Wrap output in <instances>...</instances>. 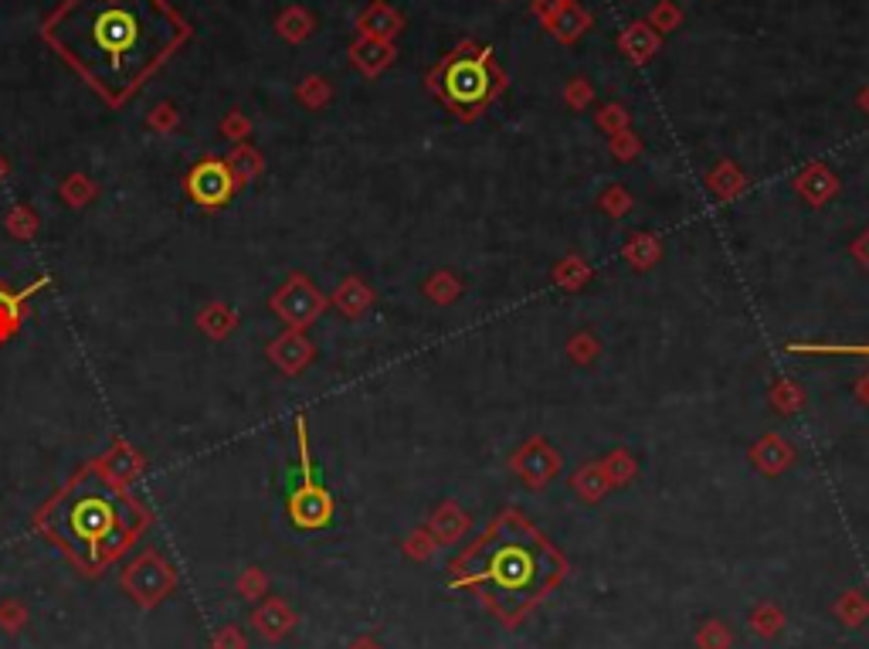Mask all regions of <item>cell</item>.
<instances>
[{
  "label": "cell",
  "instance_id": "6da1fadb",
  "mask_svg": "<svg viewBox=\"0 0 869 649\" xmlns=\"http://www.w3.org/2000/svg\"><path fill=\"white\" fill-rule=\"evenodd\" d=\"M41 38L99 92L123 106L191 38L167 0H62Z\"/></svg>",
  "mask_w": 869,
  "mask_h": 649
},
{
  "label": "cell",
  "instance_id": "7a4b0ae2",
  "mask_svg": "<svg viewBox=\"0 0 869 649\" xmlns=\"http://www.w3.org/2000/svg\"><path fill=\"white\" fill-rule=\"evenodd\" d=\"M567 578V558L520 510H499L449 565V588L476 592L503 626H520Z\"/></svg>",
  "mask_w": 869,
  "mask_h": 649
},
{
  "label": "cell",
  "instance_id": "3957f363",
  "mask_svg": "<svg viewBox=\"0 0 869 649\" xmlns=\"http://www.w3.org/2000/svg\"><path fill=\"white\" fill-rule=\"evenodd\" d=\"M41 524L85 571L96 575L99 568L116 561L129 548V541L143 531L146 510L129 500L106 473L92 466L75 476L72 486L51 503Z\"/></svg>",
  "mask_w": 869,
  "mask_h": 649
},
{
  "label": "cell",
  "instance_id": "277c9868",
  "mask_svg": "<svg viewBox=\"0 0 869 649\" xmlns=\"http://www.w3.org/2000/svg\"><path fill=\"white\" fill-rule=\"evenodd\" d=\"M425 85L459 123H476L503 96L506 72L496 65L493 48L466 38L425 75Z\"/></svg>",
  "mask_w": 869,
  "mask_h": 649
},
{
  "label": "cell",
  "instance_id": "5b68a950",
  "mask_svg": "<svg viewBox=\"0 0 869 649\" xmlns=\"http://www.w3.org/2000/svg\"><path fill=\"white\" fill-rule=\"evenodd\" d=\"M299 432V463H303V483L289 493V517L299 531H320L333 520V497L313 480V463H309V442L303 418L296 422Z\"/></svg>",
  "mask_w": 869,
  "mask_h": 649
},
{
  "label": "cell",
  "instance_id": "8992f818",
  "mask_svg": "<svg viewBox=\"0 0 869 649\" xmlns=\"http://www.w3.org/2000/svg\"><path fill=\"white\" fill-rule=\"evenodd\" d=\"M174 568L167 565V561L160 558V554L146 551L140 554V558L133 561L126 571H123V588L129 595H133V602H140L143 609H150V605H157L163 595L174 588Z\"/></svg>",
  "mask_w": 869,
  "mask_h": 649
},
{
  "label": "cell",
  "instance_id": "52a82bcc",
  "mask_svg": "<svg viewBox=\"0 0 869 649\" xmlns=\"http://www.w3.org/2000/svg\"><path fill=\"white\" fill-rule=\"evenodd\" d=\"M561 463H564L561 452L550 449L547 439H540V435H530V439L510 456V469L530 486V490H540V486L554 480V476L561 473Z\"/></svg>",
  "mask_w": 869,
  "mask_h": 649
},
{
  "label": "cell",
  "instance_id": "ba28073f",
  "mask_svg": "<svg viewBox=\"0 0 869 649\" xmlns=\"http://www.w3.org/2000/svg\"><path fill=\"white\" fill-rule=\"evenodd\" d=\"M272 306L282 320L292 323V327H306V323H313L326 310V300L320 296V289L309 286L303 276H292L289 283L275 293Z\"/></svg>",
  "mask_w": 869,
  "mask_h": 649
},
{
  "label": "cell",
  "instance_id": "9c48e42d",
  "mask_svg": "<svg viewBox=\"0 0 869 649\" xmlns=\"http://www.w3.org/2000/svg\"><path fill=\"white\" fill-rule=\"evenodd\" d=\"M187 191H191V198L197 204H204V208H218V204H225L231 198V191H235V170H231L225 160H201L191 177H187Z\"/></svg>",
  "mask_w": 869,
  "mask_h": 649
},
{
  "label": "cell",
  "instance_id": "30bf717a",
  "mask_svg": "<svg viewBox=\"0 0 869 649\" xmlns=\"http://www.w3.org/2000/svg\"><path fill=\"white\" fill-rule=\"evenodd\" d=\"M839 187L842 184H839L836 170H832L829 164H819V160H815V164H808L802 174L795 177L798 198H805L808 204H812V208H822V204H829L839 194Z\"/></svg>",
  "mask_w": 869,
  "mask_h": 649
},
{
  "label": "cell",
  "instance_id": "8fae6325",
  "mask_svg": "<svg viewBox=\"0 0 869 649\" xmlns=\"http://www.w3.org/2000/svg\"><path fill=\"white\" fill-rule=\"evenodd\" d=\"M394 58H398L394 41L360 38L357 34V41L350 45V65H354L360 75H367V79H377L381 72H387V68L394 65Z\"/></svg>",
  "mask_w": 869,
  "mask_h": 649
},
{
  "label": "cell",
  "instance_id": "7c38bea8",
  "mask_svg": "<svg viewBox=\"0 0 869 649\" xmlns=\"http://www.w3.org/2000/svg\"><path fill=\"white\" fill-rule=\"evenodd\" d=\"M404 28L401 11H394L384 0H374L371 7H364L357 17V34L360 38H377V41H394Z\"/></svg>",
  "mask_w": 869,
  "mask_h": 649
},
{
  "label": "cell",
  "instance_id": "4fadbf2b",
  "mask_svg": "<svg viewBox=\"0 0 869 649\" xmlns=\"http://www.w3.org/2000/svg\"><path fill=\"white\" fill-rule=\"evenodd\" d=\"M751 463H754L757 473L781 476L791 463H795V449H791L788 442L781 439V435L768 432V435H761V439H757L754 446H751Z\"/></svg>",
  "mask_w": 869,
  "mask_h": 649
},
{
  "label": "cell",
  "instance_id": "5bb4252c",
  "mask_svg": "<svg viewBox=\"0 0 869 649\" xmlns=\"http://www.w3.org/2000/svg\"><path fill=\"white\" fill-rule=\"evenodd\" d=\"M591 24H595V17H591V11H584V7L578 4V0H564L561 11H557L550 21L544 24L550 38H557L561 45H574V41L581 38V34L591 31Z\"/></svg>",
  "mask_w": 869,
  "mask_h": 649
},
{
  "label": "cell",
  "instance_id": "9a60e30c",
  "mask_svg": "<svg viewBox=\"0 0 869 649\" xmlns=\"http://www.w3.org/2000/svg\"><path fill=\"white\" fill-rule=\"evenodd\" d=\"M659 45H662V38H659V34L652 31L645 21H632V24H625L622 34H618V51H622V55H625L632 65H645V62H652V58H656V51H659Z\"/></svg>",
  "mask_w": 869,
  "mask_h": 649
},
{
  "label": "cell",
  "instance_id": "2e32d148",
  "mask_svg": "<svg viewBox=\"0 0 869 649\" xmlns=\"http://www.w3.org/2000/svg\"><path fill=\"white\" fill-rule=\"evenodd\" d=\"M428 531H432V537L438 541V548L455 544V541H462V534L469 531V514L459 507V503L449 500V503H442L432 517H428Z\"/></svg>",
  "mask_w": 869,
  "mask_h": 649
},
{
  "label": "cell",
  "instance_id": "e0dca14e",
  "mask_svg": "<svg viewBox=\"0 0 869 649\" xmlns=\"http://www.w3.org/2000/svg\"><path fill=\"white\" fill-rule=\"evenodd\" d=\"M252 622L265 639H282V636H289L292 626H296V616H292V609L282 599H269L265 605H258L255 609Z\"/></svg>",
  "mask_w": 869,
  "mask_h": 649
},
{
  "label": "cell",
  "instance_id": "ac0fdd59",
  "mask_svg": "<svg viewBox=\"0 0 869 649\" xmlns=\"http://www.w3.org/2000/svg\"><path fill=\"white\" fill-rule=\"evenodd\" d=\"M45 283H48V279H38V283L28 286V289H21V293H7V289L0 286V344H4V340H11L14 333H17V327H21L24 303H28L31 296L38 293V289L45 286Z\"/></svg>",
  "mask_w": 869,
  "mask_h": 649
},
{
  "label": "cell",
  "instance_id": "d6986e66",
  "mask_svg": "<svg viewBox=\"0 0 869 649\" xmlns=\"http://www.w3.org/2000/svg\"><path fill=\"white\" fill-rule=\"evenodd\" d=\"M707 187L717 194L720 201H734V198H741V194H744L747 177H744V170L734 164V160H720V164L707 174Z\"/></svg>",
  "mask_w": 869,
  "mask_h": 649
},
{
  "label": "cell",
  "instance_id": "ffe728a7",
  "mask_svg": "<svg viewBox=\"0 0 869 649\" xmlns=\"http://www.w3.org/2000/svg\"><path fill=\"white\" fill-rule=\"evenodd\" d=\"M571 490L578 493V500H584V503H598V500L608 497L612 483H608L601 463H588V466H581L578 473L571 476Z\"/></svg>",
  "mask_w": 869,
  "mask_h": 649
},
{
  "label": "cell",
  "instance_id": "44dd1931",
  "mask_svg": "<svg viewBox=\"0 0 869 649\" xmlns=\"http://www.w3.org/2000/svg\"><path fill=\"white\" fill-rule=\"evenodd\" d=\"M269 354H272V361L279 364V367H286L289 374H296L299 367L309 364V357H313V347H309L306 340L299 337V333H286V337L275 340V344L269 347Z\"/></svg>",
  "mask_w": 869,
  "mask_h": 649
},
{
  "label": "cell",
  "instance_id": "7402d4cb",
  "mask_svg": "<svg viewBox=\"0 0 869 649\" xmlns=\"http://www.w3.org/2000/svg\"><path fill=\"white\" fill-rule=\"evenodd\" d=\"M662 255V238L652 232H635L625 245V262L632 269H652Z\"/></svg>",
  "mask_w": 869,
  "mask_h": 649
},
{
  "label": "cell",
  "instance_id": "603a6c76",
  "mask_svg": "<svg viewBox=\"0 0 869 649\" xmlns=\"http://www.w3.org/2000/svg\"><path fill=\"white\" fill-rule=\"evenodd\" d=\"M832 616H836L842 626L859 629L869 619V599H866V592H859V588H849V592H842L839 599H836V605H832Z\"/></svg>",
  "mask_w": 869,
  "mask_h": 649
},
{
  "label": "cell",
  "instance_id": "cb8c5ba5",
  "mask_svg": "<svg viewBox=\"0 0 869 649\" xmlns=\"http://www.w3.org/2000/svg\"><path fill=\"white\" fill-rule=\"evenodd\" d=\"M333 303H337L347 317H360V313H367V306L374 303V293L360 283V279H347V283L333 293Z\"/></svg>",
  "mask_w": 869,
  "mask_h": 649
},
{
  "label": "cell",
  "instance_id": "d4e9b609",
  "mask_svg": "<svg viewBox=\"0 0 869 649\" xmlns=\"http://www.w3.org/2000/svg\"><path fill=\"white\" fill-rule=\"evenodd\" d=\"M747 626H751L754 636L761 639H774L785 629V612L778 609L774 602H757L751 609V619H747Z\"/></svg>",
  "mask_w": 869,
  "mask_h": 649
},
{
  "label": "cell",
  "instance_id": "484cf974",
  "mask_svg": "<svg viewBox=\"0 0 869 649\" xmlns=\"http://www.w3.org/2000/svg\"><path fill=\"white\" fill-rule=\"evenodd\" d=\"M275 28H279V34L286 41H306L309 34H313L316 21L306 7H286V11L279 14V21H275Z\"/></svg>",
  "mask_w": 869,
  "mask_h": 649
},
{
  "label": "cell",
  "instance_id": "4316f807",
  "mask_svg": "<svg viewBox=\"0 0 869 649\" xmlns=\"http://www.w3.org/2000/svg\"><path fill=\"white\" fill-rule=\"evenodd\" d=\"M601 469H605L608 483L612 486H625L635 480V473H639V463H635V456L628 449H615L608 452L605 459H601Z\"/></svg>",
  "mask_w": 869,
  "mask_h": 649
},
{
  "label": "cell",
  "instance_id": "83f0119b",
  "mask_svg": "<svg viewBox=\"0 0 869 649\" xmlns=\"http://www.w3.org/2000/svg\"><path fill=\"white\" fill-rule=\"evenodd\" d=\"M425 296L432 303H438V306H449V303H455L462 296V283L452 276L449 269H438L435 276L425 283Z\"/></svg>",
  "mask_w": 869,
  "mask_h": 649
},
{
  "label": "cell",
  "instance_id": "f1b7e54d",
  "mask_svg": "<svg viewBox=\"0 0 869 649\" xmlns=\"http://www.w3.org/2000/svg\"><path fill=\"white\" fill-rule=\"evenodd\" d=\"M588 279H591V269H588V262L578 259V255H567L564 262H557L554 266V283L561 289H571V293L574 289H581Z\"/></svg>",
  "mask_w": 869,
  "mask_h": 649
},
{
  "label": "cell",
  "instance_id": "f546056e",
  "mask_svg": "<svg viewBox=\"0 0 869 649\" xmlns=\"http://www.w3.org/2000/svg\"><path fill=\"white\" fill-rule=\"evenodd\" d=\"M693 643H696V649H730V646H734V633H730L727 622L707 619L700 629H696Z\"/></svg>",
  "mask_w": 869,
  "mask_h": 649
},
{
  "label": "cell",
  "instance_id": "4dcf8cb0",
  "mask_svg": "<svg viewBox=\"0 0 869 649\" xmlns=\"http://www.w3.org/2000/svg\"><path fill=\"white\" fill-rule=\"evenodd\" d=\"M771 405H774V412H781V415H795V412H802V405H805V391L798 388L795 381H778L771 388Z\"/></svg>",
  "mask_w": 869,
  "mask_h": 649
},
{
  "label": "cell",
  "instance_id": "1f68e13d",
  "mask_svg": "<svg viewBox=\"0 0 869 649\" xmlns=\"http://www.w3.org/2000/svg\"><path fill=\"white\" fill-rule=\"evenodd\" d=\"M788 354H802V357H819V354H836V357H869V344H788Z\"/></svg>",
  "mask_w": 869,
  "mask_h": 649
},
{
  "label": "cell",
  "instance_id": "d6a6232c",
  "mask_svg": "<svg viewBox=\"0 0 869 649\" xmlns=\"http://www.w3.org/2000/svg\"><path fill=\"white\" fill-rule=\"evenodd\" d=\"M645 24H649L656 34H669L683 24V11H679V4H673V0H659V4L649 11V17H645Z\"/></svg>",
  "mask_w": 869,
  "mask_h": 649
},
{
  "label": "cell",
  "instance_id": "836d02e7",
  "mask_svg": "<svg viewBox=\"0 0 869 649\" xmlns=\"http://www.w3.org/2000/svg\"><path fill=\"white\" fill-rule=\"evenodd\" d=\"M330 96H333L330 82L320 79V75H309V79L299 82V89H296V99L309 109H323L326 102H330Z\"/></svg>",
  "mask_w": 869,
  "mask_h": 649
},
{
  "label": "cell",
  "instance_id": "e575fe53",
  "mask_svg": "<svg viewBox=\"0 0 869 649\" xmlns=\"http://www.w3.org/2000/svg\"><path fill=\"white\" fill-rule=\"evenodd\" d=\"M595 123H598V130L605 133V136H615V133L628 130V123H632V116H628V109L622 106V102H608V106H601V109H598Z\"/></svg>",
  "mask_w": 869,
  "mask_h": 649
},
{
  "label": "cell",
  "instance_id": "d590c367",
  "mask_svg": "<svg viewBox=\"0 0 869 649\" xmlns=\"http://www.w3.org/2000/svg\"><path fill=\"white\" fill-rule=\"evenodd\" d=\"M598 354H601V344H598V337L591 330H581V333H574V337L567 340V357H571L574 364H591Z\"/></svg>",
  "mask_w": 869,
  "mask_h": 649
},
{
  "label": "cell",
  "instance_id": "8d00e7d4",
  "mask_svg": "<svg viewBox=\"0 0 869 649\" xmlns=\"http://www.w3.org/2000/svg\"><path fill=\"white\" fill-rule=\"evenodd\" d=\"M564 102H567V109H574V113L588 109L591 102H595V85H591V79L574 75V79L564 85Z\"/></svg>",
  "mask_w": 869,
  "mask_h": 649
},
{
  "label": "cell",
  "instance_id": "74e56055",
  "mask_svg": "<svg viewBox=\"0 0 869 649\" xmlns=\"http://www.w3.org/2000/svg\"><path fill=\"white\" fill-rule=\"evenodd\" d=\"M608 150H612L615 160H622V164H628V160H635L642 153V140L635 136L632 130H622L615 136H608Z\"/></svg>",
  "mask_w": 869,
  "mask_h": 649
},
{
  "label": "cell",
  "instance_id": "f35d334b",
  "mask_svg": "<svg viewBox=\"0 0 869 649\" xmlns=\"http://www.w3.org/2000/svg\"><path fill=\"white\" fill-rule=\"evenodd\" d=\"M435 551H438V541L432 537L428 527H418V531L404 541V554H408V558H415V561H428Z\"/></svg>",
  "mask_w": 869,
  "mask_h": 649
},
{
  "label": "cell",
  "instance_id": "ab89813d",
  "mask_svg": "<svg viewBox=\"0 0 869 649\" xmlns=\"http://www.w3.org/2000/svg\"><path fill=\"white\" fill-rule=\"evenodd\" d=\"M598 208L605 211V215H612V218H622L625 211L632 208V194H628L622 184H612V187H608V191L598 198Z\"/></svg>",
  "mask_w": 869,
  "mask_h": 649
},
{
  "label": "cell",
  "instance_id": "60d3db41",
  "mask_svg": "<svg viewBox=\"0 0 869 649\" xmlns=\"http://www.w3.org/2000/svg\"><path fill=\"white\" fill-rule=\"evenodd\" d=\"M231 167L238 170V177H252V174H258V170H262V160H258V153L255 150H248V147H242V150H235L231 153Z\"/></svg>",
  "mask_w": 869,
  "mask_h": 649
},
{
  "label": "cell",
  "instance_id": "b9f144b4",
  "mask_svg": "<svg viewBox=\"0 0 869 649\" xmlns=\"http://www.w3.org/2000/svg\"><path fill=\"white\" fill-rule=\"evenodd\" d=\"M24 619H28V612H24L21 602H7L0 609V629H7V633H17L24 626Z\"/></svg>",
  "mask_w": 869,
  "mask_h": 649
},
{
  "label": "cell",
  "instance_id": "7bdbcfd3",
  "mask_svg": "<svg viewBox=\"0 0 869 649\" xmlns=\"http://www.w3.org/2000/svg\"><path fill=\"white\" fill-rule=\"evenodd\" d=\"M238 592H242L245 599H258V595L265 592V575L258 568H248L242 575V582H238Z\"/></svg>",
  "mask_w": 869,
  "mask_h": 649
},
{
  "label": "cell",
  "instance_id": "ee69618b",
  "mask_svg": "<svg viewBox=\"0 0 869 649\" xmlns=\"http://www.w3.org/2000/svg\"><path fill=\"white\" fill-rule=\"evenodd\" d=\"M214 649H248V639L242 636V629L228 626V629H221V633L214 636Z\"/></svg>",
  "mask_w": 869,
  "mask_h": 649
},
{
  "label": "cell",
  "instance_id": "f6af8a7d",
  "mask_svg": "<svg viewBox=\"0 0 869 649\" xmlns=\"http://www.w3.org/2000/svg\"><path fill=\"white\" fill-rule=\"evenodd\" d=\"M561 4H564V0H530V11H533V17H537L540 24H547L550 17L561 11Z\"/></svg>",
  "mask_w": 869,
  "mask_h": 649
},
{
  "label": "cell",
  "instance_id": "bcb514c9",
  "mask_svg": "<svg viewBox=\"0 0 869 649\" xmlns=\"http://www.w3.org/2000/svg\"><path fill=\"white\" fill-rule=\"evenodd\" d=\"M177 123V113L174 106H157V113L150 116V126L153 130H170V126Z\"/></svg>",
  "mask_w": 869,
  "mask_h": 649
},
{
  "label": "cell",
  "instance_id": "7dc6e473",
  "mask_svg": "<svg viewBox=\"0 0 869 649\" xmlns=\"http://www.w3.org/2000/svg\"><path fill=\"white\" fill-rule=\"evenodd\" d=\"M221 130H225L231 140H242V136L248 133V119L242 116V113H231L228 119H225V126H221Z\"/></svg>",
  "mask_w": 869,
  "mask_h": 649
},
{
  "label": "cell",
  "instance_id": "c3c4849f",
  "mask_svg": "<svg viewBox=\"0 0 869 649\" xmlns=\"http://www.w3.org/2000/svg\"><path fill=\"white\" fill-rule=\"evenodd\" d=\"M849 252H853V259H856V262H863V266L869 269V228L856 238L853 249H849Z\"/></svg>",
  "mask_w": 869,
  "mask_h": 649
},
{
  "label": "cell",
  "instance_id": "681fc988",
  "mask_svg": "<svg viewBox=\"0 0 869 649\" xmlns=\"http://www.w3.org/2000/svg\"><path fill=\"white\" fill-rule=\"evenodd\" d=\"M856 398H859V401H863V405L869 408V371L863 374V378H859V381H856Z\"/></svg>",
  "mask_w": 869,
  "mask_h": 649
},
{
  "label": "cell",
  "instance_id": "f907efd6",
  "mask_svg": "<svg viewBox=\"0 0 869 649\" xmlns=\"http://www.w3.org/2000/svg\"><path fill=\"white\" fill-rule=\"evenodd\" d=\"M350 649H384V646L377 643L374 636H360V639H354V643H350Z\"/></svg>",
  "mask_w": 869,
  "mask_h": 649
},
{
  "label": "cell",
  "instance_id": "816d5d0a",
  "mask_svg": "<svg viewBox=\"0 0 869 649\" xmlns=\"http://www.w3.org/2000/svg\"><path fill=\"white\" fill-rule=\"evenodd\" d=\"M859 109H863V113L869 116V85H866L863 92H859Z\"/></svg>",
  "mask_w": 869,
  "mask_h": 649
},
{
  "label": "cell",
  "instance_id": "f5cc1de1",
  "mask_svg": "<svg viewBox=\"0 0 869 649\" xmlns=\"http://www.w3.org/2000/svg\"><path fill=\"white\" fill-rule=\"evenodd\" d=\"M0 174H4V160H0Z\"/></svg>",
  "mask_w": 869,
  "mask_h": 649
},
{
  "label": "cell",
  "instance_id": "db71d44e",
  "mask_svg": "<svg viewBox=\"0 0 869 649\" xmlns=\"http://www.w3.org/2000/svg\"><path fill=\"white\" fill-rule=\"evenodd\" d=\"M499 4H506V0H499Z\"/></svg>",
  "mask_w": 869,
  "mask_h": 649
}]
</instances>
